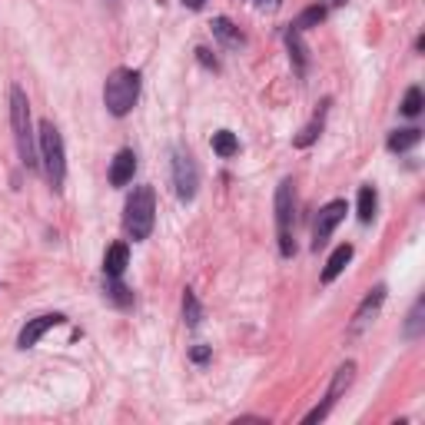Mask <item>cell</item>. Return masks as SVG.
I'll return each instance as SVG.
<instances>
[{
  "label": "cell",
  "mask_w": 425,
  "mask_h": 425,
  "mask_svg": "<svg viewBox=\"0 0 425 425\" xmlns=\"http://www.w3.org/2000/svg\"><path fill=\"white\" fill-rule=\"evenodd\" d=\"M173 186H176V196L183 203H190L200 190V166L193 160V153L183 150V146L173 150Z\"/></svg>",
  "instance_id": "6"
},
{
  "label": "cell",
  "mask_w": 425,
  "mask_h": 425,
  "mask_svg": "<svg viewBox=\"0 0 425 425\" xmlns=\"http://www.w3.org/2000/svg\"><path fill=\"white\" fill-rule=\"evenodd\" d=\"M127 263H130L127 243H113L110 249H107V256H103V273L110 276V279H120V276L127 273Z\"/></svg>",
  "instance_id": "11"
},
{
  "label": "cell",
  "mask_w": 425,
  "mask_h": 425,
  "mask_svg": "<svg viewBox=\"0 0 425 425\" xmlns=\"http://www.w3.org/2000/svg\"><path fill=\"white\" fill-rule=\"evenodd\" d=\"M212 33H216V37H220L226 47H240V43H243V33H240V27H233L226 17H216V21H212Z\"/></svg>",
  "instance_id": "15"
},
{
  "label": "cell",
  "mask_w": 425,
  "mask_h": 425,
  "mask_svg": "<svg viewBox=\"0 0 425 425\" xmlns=\"http://www.w3.org/2000/svg\"><path fill=\"white\" fill-rule=\"evenodd\" d=\"M353 379H355V362H343L339 369H335V375H333V382H329V392H326V402L323 405H316L313 412L306 415V422H319V419H326V415L333 412V405L339 402V395L353 385Z\"/></svg>",
  "instance_id": "7"
},
{
  "label": "cell",
  "mask_w": 425,
  "mask_h": 425,
  "mask_svg": "<svg viewBox=\"0 0 425 425\" xmlns=\"http://www.w3.org/2000/svg\"><path fill=\"white\" fill-rule=\"evenodd\" d=\"M63 316L60 313H47V316H37V319H31V323L21 329V339H17V345L21 349H31V345H37L43 339V333H50L53 326H60Z\"/></svg>",
  "instance_id": "9"
},
{
  "label": "cell",
  "mask_w": 425,
  "mask_h": 425,
  "mask_svg": "<svg viewBox=\"0 0 425 425\" xmlns=\"http://www.w3.org/2000/svg\"><path fill=\"white\" fill-rule=\"evenodd\" d=\"M319 133H323V110H319V113H316V117H313V120H309V123H306V127H303V133H299V136H296V146H299V150H306V146H313V143L316 140H319Z\"/></svg>",
  "instance_id": "18"
},
{
  "label": "cell",
  "mask_w": 425,
  "mask_h": 425,
  "mask_svg": "<svg viewBox=\"0 0 425 425\" xmlns=\"http://www.w3.org/2000/svg\"><path fill=\"white\" fill-rule=\"evenodd\" d=\"M345 212H349L345 200H333V203H326L323 210H319V216H316V226H313V249L326 246V240L333 236V230L345 220Z\"/></svg>",
  "instance_id": "8"
},
{
  "label": "cell",
  "mask_w": 425,
  "mask_h": 425,
  "mask_svg": "<svg viewBox=\"0 0 425 425\" xmlns=\"http://www.w3.org/2000/svg\"><path fill=\"white\" fill-rule=\"evenodd\" d=\"M286 47H289V57L296 60V70L299 73H306V47H303V41H299V31H286Z\"/></svg>",
  "instance_id": "19"
},
{
  "label": "cell",
  "mask_w": 425,
  "mask_h": 425,
  "mask_svg": "<svg viewBox=\"0 0 425 425\" xmlns=\"http://www.w3.org/2000/svg\"><path fill=\"white\" fill-rule=\"evenodd\" d=\"M140 100V73L130 70V67H120L107 77V87H103V103L113 117H127V113L136 107Z\"/></svg>",
  "instance_id": "2"
},
{
  "label": "cell",
  "mask_w": 425,
  "mask_h": 425,
  "mask_svg": "<svg viewBox=\"0 0 425 425\" xmlns=\"http://www.w3.org/2000/svg\"><path fill=\"white\" fill-rule=\"evenodd\" d=\"M107 293H110V299H117L120 306L133 303V296H127V289L120 286V279H110V276H107Z\"/></svg>",
  "instance_id": "23"
},
{
  "label": "cell",
  "mask_w": 425,
  "mask_h": 425,
  "mask_svg": "<svg viewBox=\"0 0 425 425\" xmlns=\"http://www.w3.org/2000/svg\"><path fill=\"white\" fill-rule=\"evenodd\" d=\"M133 173H136V153L120 150L110 163V183L113 186H127V183H133Z\"/></svg>",
  "instance_id": "10"
},
{
  "label": "cell",
  "mask_w": 425,
  "mask_h": 425,
  "mask_svg": "<svg viewBox=\"0 0 425 425\" xmlns=\"http://www.w3.org/2000/svg\"><path fill=\"white\" fill-rule=\"evenodd\" d=\"M333 4H345V0H333Z\"/></svg>",
  "instance_id": "28"
},
{
  "label": "cell",
  "mask_w": 425,
  "mask_h": 425,
  "mask_svg": "<svg viewBox=\"0 0 425 425\" xmlns=\"http://www.w3.org/2000/svg\"><path fill=\"white\" fill-rule=\"evenodd\" d=\"M190 359L193 362H206V359H210V345H196V349L190 353Z\"/></svg>",
  "instance_id": "25"
},
{
  "label": "cell",
  "mask_w": 425,
  "mask_h": 425,
  "mask_svg": "<svg viewBox=\"0 0 425 425\" xmlns=\"http://www.w3.org/2000/svg\"><path fill=\"white\" fill-rule=\"evenodd\" d=\"M11 127H14V140H17V153H21L23 166H37V143H33V127H31V103L27 93L21 87H11Z\"/></svg>",
  "instance_id": "1"
},
{
  "label": "cell",
  "mask_w": 425,
  "mask_h": 425,
  "mask_svg": "<svg viewBox=\"0 0 425 425\" xmlns=\"http://www.w3.org/2000/svg\"><path fill=\"white\" fill-rule=\"evenodd\" d=\"M375 203H379L375 190H372V186H362V190H359V220H362V223H372Z\"/></svg>",
  "instance_id": "20"
},
{
  "label": "cell",
  "mask_w": 425,
  "mask_h": 425,
  "mask_svg": "<svg viewBox=\"0 0 425 425\" xmlns=\"http://www.w3.org/2000/svg\"><path fill=\"white\" fill-rule=\"evenodd\" d=\"M293 220H296V196H293V180H283L276 190V226H279V253L289 259L296 253L293 240Z\"/></svg>",
  "instance_id": "5"
},
{
  "label": "cell",
  "mask_w": 425,
  "mask_h": 425,
  "mask_svg": "<svg viewBox=\"0 0 425 425\" xmlns=\"http://www.w3.org/2000/svg\"><path fill=\"white\" fill-rule=\"evenodd\" d=\"M183 4H186V7H190V11H203V7H206V4H210V0H183Z\"/></svg>",
  "instance_id": "27"
},
{
  "label": "cell",
  "mask_w": 425,
  "mask_h": 425,
  "mask_svg": "<svg viewBox=\"0 0 425 425\" xmlns=\"http://www.w3.org/2000/svg\"><path fill=\"white\" fill-rule=\"evenodd\" d=\"M349 259H353V246L343 243V246H335V253L326 259V269H323V283H333L335 276L343 273L345 266H349Z\"/></svg>",
  "instance_id": "12"
},
{
  "label": "cell",
  "mask_w": 425,
  "mask_h": 425,
  "mask_svg": "<svg viewBox=\"0 0 425 425\" xmlns=\"http://www.w3.org/2000/svg\"><path fill=\"white\" fill-rule=\"evenodd\" d=\"M419 140H422V130H415V127H409V130H395L392 136H389V150L405 153V150H412Z\"/></svg>",
  "instance_id": "14"
},
{
  "label": "cell",
  "mask_w": 425,
  "mask_h": 425,
  "mask_svg": "<svg viewBox=\"0 0 425 425\" xmlns=\"http://www.w3.org/2000/svg\"><path fill=\"white\" fill-rule=\"evenodd\" d=\"M326 21V7L323 4H313V7H306L299 17H296V23H293V31H309V27H319V23Z\"/></svg>",
  "instance_id": "17"
},
{
  "label": "cell",
  "mask_w": 425,
  "mask_h": 425,
  "mask_svg": "<svg viewBox=\"0 0 425 425\" xmlns=\"http://www.w3.org/2000/svg\"><path fill=\"white\" fill-rule=\"evenodd\" d=\"M196 57H200V60L206 63V67H212V70L220 67V63H216V57H210V50H203V47H200V50H196Z\"/></svg>",
  "instance_id": "26"
},
{
  "label": "cell",
  "mask_w": 425,
  "mask_h": 425,
  "mask_svg": "<svg viewBox=\"0 0 425 425\" xmlns=\"http://www.w3.org/2000/svg\"><path fill=\"white\" fill-rule=\"evenodd\" d=\"M382 299H385V286H375L372 293L362 299V306L355 309V316H353V329H359L362 323H369V316H375V309L382 306Z\"/></svg>",
  "instance_id": "13"
},
{
  "label": "cell",
  "mask_w": 425,
  "mask_h": 425,
  "mask_svg": "<svg viewBox=\"0 0 425 425\" xmlns=\"http://www.w3.org/2000/svg\"><path fill=\"white\" fill-rule=\"evenodd\" d=\"M212 150L220 153L223 160H230V156H236V153H240V140H236V133H230V130L212 133Z\"/></svg>",
  "instance_id": "16"
},
{
  "label": "cell",
  "mask_w": 425,
  "mask_h": 425,
  "mask_svg": "<svg viewBox=\"0 0 425 425\" xmlns=\"http://www.w3.org/2000/svg\"><path fill=\"white\" fill-rule=\"evenodd\" d=\"M41 160H43V173H47L50 186L60 193L63 180H67V153H63L60 130H57L50 120L41 123Z\"/></svg>",
  "instance_id": "4"
},
{
  "label": "cell",
  "mask_w": 425,
  "mask_h": 425,
  "mask_svg": "<svg viewBox=\"0 0 425 425\" xmlns=\"http://www.w3.org/2000/svg\"><path fill=\"white\" fill-rule=\"evenodd\" d=\"M402 113L405 117H419V113H422V90H419V87H409V90H405Z\"/></svg>",
  "instance_id": "22"
},
{
  "label": "cell",
  "mask_w": 425,
  "mask_h": 425,
  "mask_svg": "<svg viewBox=\"0 0 425 425\" xmlns=\"http://www.w3.org/2000/svg\"><path fill=\"white\" fill-rule=\"evenodd\" d=\"M156 223V193L153 186H136L127 200V212H123V226L133 240H146Z\"/></svg>",
  "instance_id": "3"
},
{
  "label": "cell",
  "mask_w": 425,
  "mask_h": 425,
  "mask_svg": "<svg viewBox=\"0 0 425 425\" xmlns=\"http://www.w3.org/2000/svg\"><path fill=\"white\" fill-rule=\"evenodd\" d=\"M183 319H186V326H200V319H203V309L190 289L183 293Z\"/></svg>",
  "instance_id": "21"
},
{
  "label": "cell",
  "mask_w": 425,
  "mask_h": 425,
  "mask_svg": "<svg viewBox=\"0 0 425 425\" xmlns=\"http://www.w3.org/2000/svg\"><path fill=\"white\" fill-rule=\"evenodd\" d=\"M422 309H425V303L419 299V303H415V309H412V316H409V329H405L409 335H419V329H422Z\"/></svg>",
  "instance_id": "24"
}]
</instances>
